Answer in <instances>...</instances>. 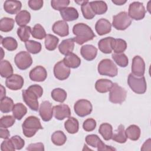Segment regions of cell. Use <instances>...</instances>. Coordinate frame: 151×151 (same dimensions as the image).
I'll list each match as a JSON object with an SVG mask.
<instances>
[{"label":"cell","mask_w":151,"mask_h":151,"mask_svg":"<svg viewBox=\"0 0 151 151\" xmlns=\"http://www.w3.org/2000/svg\"><path fill=\"white\" fill-rule=\"evenodd\" d=\"M73 32L76 37L74 41L79 45H82L84 42L92 40L95 37V34L91 28L84 23H78L74 25Z\"/></svg>","instance_id":"cell-1"},{"label":"cell","mask_w":151,"mask_h":151,"mask_svg":"<svg viewBox=\"0 0 151 151\" xmlns=\"http://www.w3.org/2000/svg\"><path fill=\"white\" fill-rule=\"evenodd\" d=\"M22 128L23 134L27 137H32L38 130L43 129L40 119L34 116L26 118L22 124Z\"/></svg>","instance_id":"cell-2"},{"label":"cell","mask_w":151,"mask_h":151,"mask_svg":"<svg viewBox=\"0 0 151 151\" xmlns=\"http://www.w3.org/2000/svg\"><path fill=\"white\" fill-rule=\"evenodd\" d=\"M127 83L130 88L135 93L142 94L146 91L147 85L144 76L137 77L130 73L128 76Z\"/></svg>","instance_id":"cell-3"},{"label":"cell","mask_w":151,"mask_h":151,"mask_svg":"<svg viewBox=\"0 0 151 151\" xmlns=\"http://www.w3.org/2000/svg\"><path fill=\"white\" fill-rule=\"evenodd\" d=\"M98 72L100 75L113 77L117 76V67L113 61L106 58L102 60L99 64L97 67Z\"/></svg>","instance_id":"cell-4"},{"label":"cell","mask_w":151,"mask_h":151,"mask_svg":"<svg viewBox=\"0 0 151 151\" xmlns=\"http://www.w3.org/2000/svg\"><path fill=\"white\" fill-rule=\"evenodd\" d=\"M109 93V101L114 104H121L125 101L127 91L118 84L113 83Z\"/></svg>","instance_id":"cell-5"},{"label":"cell","mask_w":151,"mask_h":151,"mask_svg":"<svg viewBox=\"0 0 151 151\" xmlns=\"http://www.w3.org/2000/svg\"><path fill=\"white\" fill-rule=\"evenodd\" d=\"M132 23V19L125 11L119 12L113 17L112 25L117 30H125Z\"/></svg>","instance_id":"cell-6"},{"label":"cell","mask_w":151,"mask_h":151,"mask_svg":"<svg viewBox=\"0 0 151 151\" xmlns=\"http://www.w3.org/2000/svg\"><path fill=\"white\" fill-rule=\"evenodd\" d=\"M23 100L25 104L33 111H38L39 109V104L38 95L32 90L28 88L22 91Z\"/></svg>","instance_id":"cell-7"},{"label":"cell","mask_w":151,"mask_h":151,"mask_svg":"<svg viewBox=\"0 0 151 151\" xmlns=\"http://www.w3.org/2000/svg\"><path fill=\"white\" fill-rule=\"evenodd\" d=\"M146 9L143 4L140 2H133L129 5L128 15L130 18L138 21L144 18Z\"/></svg>","instance_id":"cell-8"},{"label":"cell","mask_w":151,"mask_h":151,"mask_svg":"<svg viewBox=\"0 0 151 151\" xmlns=\"http://www.w3.org/2000/svg\"><path fill=\"white\" fill-rule=\"evenodd\" d=\"M14 61L17 67L21 70L28 68L32 64V57L27 51H21L17 54L14 58Z\"/></svg>","instance_id":"cell-9"},{"label":"cell","mask_w":151,"mask_h":151,"mask_svg":"<svg viewBox=\"0 0 151 151\" xmlns=\"http://www.w3.org/2000/svg\"><path fill=\"white\" fill-rule=\"evenodd\" d=\"M74 110L77 115L83 117L91 113L93 106L90 101L86 99H80L74 104Z\"/></svg>","instance_id":"cell-10"},{"label":"cell","mask_w":151,"mask_h":151,"mask_svg":"<svg viewBox=\"0 0 151 151\" xmlns=\"http://www.w3.org/2000/svg\"><path fill=\"white\" fill-rule=\"evenodd\" d=\"M86 142L89 146L97 147L99 151L104 150H116V149L105 145L96 134H88L86 137Z\"/></svg>","instance_id":"cell-11"},{"label":"cell","mask_w":151,"mask_h":151,"mask_svg":"<svg viewBox=\"0 0 151 151\" xmlns=\"http://www.w3.org/2000/svg\"><path fill=\"white\" fill-rule=\"evenodd\" d=\"M70 68L67 66L63 60L58 61L54 67V74L56 78L60 80L67 79L70 74Z\"/></svg>","instance_id":"cell-12"},{"label":"cell","mask_w":151,"mask_h":151,"mask_svg":"<svg viewBox=\"0 0 151 151\" xmlns=\"http://www.w3.org/2000/svg\"><path fill=\"white\" fill-rule=\"evenodd\" d=\"M145 71V63L143 59L139 56L136 55L132 60V73L137 76H143Z\"/></svg>","instance_id":"cell-13"},{"label":"cell","mask_w":151,"mask_h":151,"mask_svg":"<svg viewBox=\"0 0 151 151\" xmlns=\"http://www.w3.org/2000/svg\"><path fill=\"white\" fill-rule=\"evenodd\" d=\"M24 83V78L18 74H12L6 78L5 81L6 86L11 90H20Z\"/></svg>","instance_id":"cell-14"},{"label":"cell","mask_w":151,"mask_h":151,"mask_svg":"<svg viewBox=\"0 0 151 151\" xmlns=\"http://www.w3.org/2000/svg\"><path fill=\"white\" fill-rule=\"evenodd\" d=\"M39 114L44 122L51 120L53 116V107L49 101H42L39 108Z\"/></svg>","instance_id":"cell-15"},{"label":"cell","mask_w":151,"mask_h":151,"mask_svg":"<svg viewBox=\"0 0 151 151\" xmlns=\"http://www.w3.org/2000/svg\"><path fill=\"white\" fill-rule=\"evenodd\" d=\"M53 114L56 119L62 120L70 116L71 110L67 104L56 105L53 107Z\"/></svg>","instance_id":"cell-16"},{"label":"cell","mask_w":151,"mask_h":151,"mask_svg":"<svg viewBox=\"0 0 151 151\" xmlns=\"http://www.w3.org/2000/svg\"><path fill=\"white\" fill-rule=\"evenodd\" d=\"M30 79L34 81H44L47 77L46 69L41 65H38L32 68L29 74Z\"/></svg>","instance_id":"cell-17"},{"label":"cell","mask_w":151,"mask_h":151,"mask_svg":"<svg viewBox=\"0 0 151 151\" xmlns=\"http://www.w3.org/2000/svg\"><path fill=\"white\" fill-rule=\"evenodd\" d=\"M80 53L81 56L86 60L92 61L96 57L97 49L93 45L86 44L81 47Z\"/></svg>","instance_id":"cell-18"},{"label":"cell","mask_w":151,"mask_h":151,"mask_svg":"<svg viewBox=\"0 0 151 151\" xmlns=\"http://www.w3.org/2000/svg\"><path fill=\"white\" fill-rule=\"evenodd\" d=\"M95 29L99 35H103L111 31V25L107 19L101 18L96 22Z\"/></svg>","instance_id":"cell-19"},{"label":"cell","mask_w":151,"mask_h":151,"mask_svg":"<svg viewBox=\"0 0 151 151\" xmlns=\"http://www.w3.org/2000/svg\"><path fill=\"white\" fill-rule=\"evenodd\" d=\"M52 31L60 37H65L69 34L68 24L64 21H57L52 25Z\"/></svg>","instance_id":"cell-20"},{"label":"cell","mask_w":151,"mask_h":151,"mask_svg":"<svg viewBox=\"0 0 151 151\" xmlns=\"http://www.w3.org/2000/svg\"><path fill=\"white\" fill-rule=\"evenodd\" d=\"M22 7V4L19 1L7 0L4 4V9L7 13L13 15L19 12Z\"/></svg>","instance_id":"cell-21"},{"label":"cell","mask_w":151,"mask_h":151,"mask_svg":"<svg viewBox=\"0 0 151 151\" xmlns=\"http://www.w3.org/2000/svg\"><path fill=\"white\" fill-rule=\"evenodd\" d=\"M60 15L64 21H73L78 18V12L74 7H67L60 11Z\"/></svg>","instance_id":"cell-22"},{"label":"cell","mask_w":151,"mask_h":151,"mask_svg":"<svg viewBox=\"0 0 151 151\" xmlns=\"http://www.w3.org/2000/svg\"><path fill=\"white\" fill-rule=\"evenodd\" d=\"M74 38H68L63 40L58 46L60 52L65 55L72 52L74 48Z\"/></svg>","instance_id":"cell-23"},{"label":"cell","mask_w":151,"mask_h":151,"mask_svg":"<svg viewBox=\"0 0 151 151\" xmlns=\"http://www.w3.org/2000/svg\"><path fill=\"white\" fill-rule=\"evenodd\" d=\"M63 61L67 66L71 68H77L81 64L80 58L73 52L66 55Z\"/></svg>","instance_id":"cell-24"},{"label":"cell","mask_w":151,"mask_h":151,"mask_svg":"<svg viewBox=\"0 0 151 151\" xmlns=\"http://www.w3.org/2000/svg\"><path fill=\"white\" fill-rule=\"evenodd\" d=\"M113 83L108 79H99L97 80L95 84L96 90L101 93H105L110 91Z\"/></svg>","instance_id":"cell-25"},{"label":"cell","mask_w":151,"mask_h":151,"mask_svg":"<svg viewBox=\"0 0 151 151\" xmlns=\"http://www.w3.org/2000/svg\"><path fill=\"white\" fill-rule=\"evenodd\" d=\"M64 127L68 133H76L79 129L78 121L73 117H69L64 123Z\"/></svg>","instance_id":"cell-26"},{"label":"cell","mask_w":151,"mask_h":151,"mask_svg":"<svg viewBox=\"0 0 151 151\" xmlns=\"http://www.w3.org/2000/svg\"><path fill=\"white\" fill-rule=\"evenodd\" d=\"M90 4L95 15H102L106 12V11H107V5L104 1H91L90 2Z\"/></svg>","instance_id":"cell-27"},{"label":"cell","mask_w":151,"mask_h":151,"mask_svg":"<svg viewBox=\"0 0 151 151\" xmlns=\"http://www.w3.org/2000/svg\"><path fill=\"white\" fill-rule=\"evenodd\" d=\"M114 38L109 37L100 40L98 42L99 50L104 54H110L112 51L111 42Z\"/></svg>","instance_id":"cell-28"},{"label":"cell","mask_w":151,"mask_h":151,"mask_svg":"<svg viewBox=\"0 0 151 151\" xmlns=\"http://www.w3.org/2000/svg\"><path fill=\"white\" fill-rule=\"evenodd\" d=\"M99 132L105 140H109L111 139L113 136L112 126L107 123H102L99 127Z\"/></svg>","instance_id":"cell-29"},{"label":"cell","mask_w":151,"mask_h":151,"mask_svg":"<svg viewBox=\"0 0 151 151\" xmlns=\"http://www.w3.org/2000/svg\"><path fill=\"white\" fill-rule=\"evenodd\" d=\"M15 19L17 24L19 26H25L30 21L31 15L28 11L26 10H22L19 11L17 14Z\"/></svg>","instance_id":"cell-30"},{"label":"cell","mask_w":151,"mask_h":151,"mask_svg":"<svg viewBox=\"0 0 151 151\" xmlns=\"http://www.w3.org/2000/svg\"><path fill=\"white\" fill-rule=\"evenodd\" d=\"M125 133L127 138L131 140L136 141L139 139L141 132L139 126L135 124H132L126 129Z\"/></svg>","instance_id":"cell-31"},{"label":"cell","mask_w":151,"mask_h":151,"mask_svg":"<svg viewBox=\"0 0 151 151\" xmlns=\"http://www.w3.org/2000/svg\"><path fill=\"white\" fill-rule=\"evenodd\" d=\"M127 136L124 130V127L123 124H120L117 128V129L113 133L112 138L114 141L119 143H124L127 140Z\"/></svg>","instance_id":"cell-32"},{"label":"cell","mask_w":151,"mask_h":151,"mask_svg":"<svg viewBox=\"0 0 151 151\" xmlns=\"http://www.w3.org/2000/svg\"><path fill=\"white\" fill-rule=\"evenodd\" d=\"M0 74L2 77L8 78L13 74V68L7 60H2L0 63Z\"/></svg>","instance_id":"cell-33"},{"label":"cell","mask_w":151,"mask_h":151,"mask_svg":"<svg viewBox=\"0 0 151 151\" xmlns=\"http://www.w3.org/2000/svg\"><path fill=\"white\" fill-rule=\"evenodd\" d=\"M111 48L115 53H123L127 48V43L123 39L113 38L111 42Z\"/></svg>","instance_id":"cell-34"},{"label":"cell","mask_w":151,"mask_h":151,"mask_svg":"<svg viewBox=\"0 0 151 151\" xmlns=\"http://www.w3.org/2000/svg\"><path fill=\"white\" fill-rule=\"evenodd\" d=\"M27 109L21 103H18L14 104L12 109L13 116L17 120H20L27 114Z\"/></svg>","instance_id":"cell-35"},{"label":"cell","mask_w":151,"mask_h":151,"mask_svg":"<svg viewBox=\"0 0 151 151\" xmlns=\"http://www.w3.org/2000/svg\"><path fill=\"white\" fill-rule=\"evenodd\" d=\"M1 43L5 49L10 51L15 50L18 47L17 40L11 37H6L5 38L1 37Z\"/></svg>","instance_id":"cell-36"},{"label":"cell","mask_w":151,"mask_h":151,"mask_svg":"<svg viewBox=\"0 0 151 151\" xmlns=\"http://www.w3.org/2000/svg\"><path fill=\"white\" fill-rule=\"evenodd\" d=\"M14 106L13 100L8 97H4L1 99L0 103V110L4 113H9L12 111Z\"/></svg>","instance_id":"cell-37"},{"label":"cell","mask_w":151,"mask_h":151,"mask_svg":"<svg viewBox=\"0 0 151 151\" xmlns=\"http://www.w3.org/2000/svg\"><path fill=\"white\" fill-rule=\"evenodd\" d=\"M59 39L52 34H47L45 37V46L49 51L54 50L58 44Z\"/></svg>","instance_id":"cell-38"},{"label":"cell","mask_w":151,"mask_h":151,"mask_svg":"<svg viewBox=\"0 0 151 151\" xmlns=\"http://www.w3.org/2000/svg\"><path fill=\"white\" fill-rule=\"evenodd\" d=\"M15 24V21L11 18L4 17L0 21V30L2 32H7L11 31Z\"/></svg>","instance_id":"cell-39"},{"label":"cell","mask_w":151,"mask_h":151,"mask_svg":"<svg viewBox=\"0 0 151 151\" xmlns=\"http://www.w3.org/2000/svg\"><path fill=\"white\" fill-rule=\"evenodd\" d=\"M67 140V137L63 132L57 130L54 132L51 136L52 142L57 146L63 145Z\"/></svg>","instance_id":"cell-40"},{"label":"cell","mask_w":151,"mask_h":151,"mask_svg":"<svg viewBox=\"0 0 151 151\" xmlns=\"http://www.w3.org/2000/svg\"><path fill=\"white\" fill-rule=\"evenodd\" d=\"M81 9L85 19H91L95 17V14L93 11L88 1H84V2L81 5Z\"/></svg>","instance_id":"cell-41"},{"label":"cell","mask_w":151,"mask_h":151,"mask_svg":"<svg viewBox=\"0 0 151 151\" xmlns=\"http://www.w3.org/2000/svg\"><path fill=\"white\" fill-rule=\"evenodd\" d=\"M25 46L28 52L33 54L40 52L42 48L40 42L33 40H28V41L25 42Z\"/></svg>","instance_id":"cell-42"},{"label":"cell","mask_w":151,"mask_h":151,"mask_svg":"<svg viewBox=\"0 0 151 151\" xmlns=\"http://www.w3.org/2000/svg\"><path fill=\"white\" fill-rule=\"evenodd\" d=\"M51 97L57 102L63 103L67 98V93L61 88H56L51 91Z\"/></svg>","instance_id":"cell-43"},{"label":"cell","mask_w":151,"mask_h":151,"mask_svg":"<svg viewBox=\"0 0 151 151\" xmlns=\"http://www.w3.org/2000/svg\"><path fill=\"white\" fill-rule=\"evenodd\" d=\"M31 33V28L29 26L20 27L17 29V35L19 37L21 41L23 42H27L28 41L30 34Z\"/></svg>","instance_id":"cell-44"},{"label":"cell","mask_w":151,"mask_h":151,"mask_svg":"<svg viewBox=\"0 0 151 151\" xmlns=\"http://www.w3.org/2000/svg\"><path fill=\"white\" fill-rule=\"evenodd\" d=\"M114 61L121 67H126L129 64V59L124 53H114L111 55Z\"/></svg>","instance_id":"cell-45"},{"label":"cell","mask_w":151,"mask_h":151,"mask_svg":"<svg viewBox=\"0 0 151 151\" xmlns=\"http://www.w3.org/2000/svg\"><path fill=\"white\" fill-rule=\"evenodd\" d=\"M31 34L33 38L38 40H42L47 35L44 28L40 24L34 25L31 31Z\"/></svg>","instance_id":"cell-46"},{"label":"cell","mask_w":151,"mask_h":151,"mask_svg":"<svg viewBox=\"0 0 151 151\" xmlns=\"http://www.w3.org/2000/svg\"><path fill=\"white\" fill-rule=\"evenodd\" d=\"M15 122V118L11 115L2 116L0 120V127L8 128L11 127Z\"/></svg>","instance_id":"cell-47"},{"label":"cell","mask_w":151,"mask_h":151,"mask_svg":"<svg viewBox=\"0 0 151 151\" xmlns=\"http://www.w3.org/2000/svg\"><path fill=\"white\" fill-rule=\"evenodd\" d=\"M69 4V0H52L51 1L52 8L55 10L60 11L67 8Z\"/></svg>","instance_id":"cell-48"},{"label":"cell","mask_w":151,"mask_h":151,"mask_svg":"<svg viewBox=\"0 0 151 151\" xmlns=\"http://www.w3.org/2000/svg\"><path fill=\"white\" fill-rule=\"evenodd\" d=\"M96 127V122L94 119L89 118L86 119L83 124V129L86 132H91L95 129Z\"/></svg>","instance_id":"cell-49"},{"label":"cell","mask_w":151,"mask_h":151,"mask_svg":"<svg viewBox=\"0 0 151 151\" xmlns=\"http://www.w3.org/2000/svg\"><path fill=\"white\" fill-rule=\"evenodd\" d=\"M11 140H12L14 146L17 150H20L25 145V141L24 139H22L20 136L18 135H15L12 136L11 138Z\"/></svg>","instance_id":"cell-50"},{"label":"cell","mask_w":151,"mask_h":151,"mask_svg":"<svg viewBox=\"0 0 151 151\" xmlns=\"http://www.w3.org/2000/svg\"><path fill=\"white\" fill-rule=\"evenodd\" d=\"M1 150L2 151H14L15 148L12 140L8 139H5L1 145Z\"/></svg>","instance_id":"cell-51"},{"label":"cell","mask_w":151,"mask_h":151,"mask_svg":"<svg viewBox=\"0 0 151 151\" xmlns=\"http://www.w3.org/2000/svg\"><path fill=\"white\" fill-rule=\"evenodd\" d=\"M42 0H29L28 2L29 8L34 11L40 9L43 6Z\"/></svg>","instance_id":"cell-52"},{"label":"cell","mask_w":151,"mask_h":151,"mask_svg":"<svg viewBox=\"0 0 151 151\" xmlns=\"http://www.w3.org/2000/svg\"><path fill=\"white\" fill-rule=\"evenodd\" d=\"M27 150L32 151V150H39L43 151L44 150V146L42 143H31L28 145L27 147Z\"/></svg>","instance_id":"cell-53"},{"label":"cell","mask_w":151,"mask_h":151,"mask_svg":"<svg viewBox=\"0 0 151 151\" xmlns=\"http://www.w3.org/2000/svg\"><path fill=\"white\" fill-rule=\"evenodd\" d=\"M28 88L32 90L34 92H35L38 96V97H41L43 94V89L40 85L34 84L28 87Z\"/></svg>","instance_id":"cell-54"},{"label":"cell","mask_w":151,"mask_h":151,"mask_svg":"<svg viewBox=\"0 0 151 151\" xmlns=\"http://www.w3.org/2000/svg\"><path fill=\"white\" fill-rule=\"evenodd\" d=\"M10 136V133L6 128H3L1 127L0 129V137L2 139H8V137Z\"/></svg>","instance_id":"cell-55"},{"label":"cell","mask_w":151,"mask_h":151,"mask_svg":"<svg viewBox=\"0 0 151 151\" xmlns=\"http://www.w3.org/2000/svg\"><path fill=\"white\" fill-rule=\"evenodd\" d=\"M150 146H151V140L150 139H148L147 140L145 141V142L142 145V147H141L142 150H147V147L149 149H150Z\"/></svg>","instance_id":"cell-56"},{"label":"cell","mask_w":151,"mask_h":151,"mask_svg":"<svg viewBox=\"0 0 151 151\" xmlns=\"http://www.w3.org/2000/svg\"><path fill=\"white\" fill-rule=\"evenodd\" d=\"M127 1L126 0H112V2L117 5H122L124 4Z\"/></svg>","instance_id":"cell-57"},{"label":"cell","mask_w":151,"mask_h":151,"mask_svg":"<svg viewBox=\"0 0 151 151\" xmlns=\"http://www.w3.org/2000/svg\"><path fill=\"white\" fill-rule=\"evenodd\" d=\"M5 93H6L5 88L3 86L1 85V99L5 97Z\"/></svg>","instance_id":"cell-58"}]
</instances>
